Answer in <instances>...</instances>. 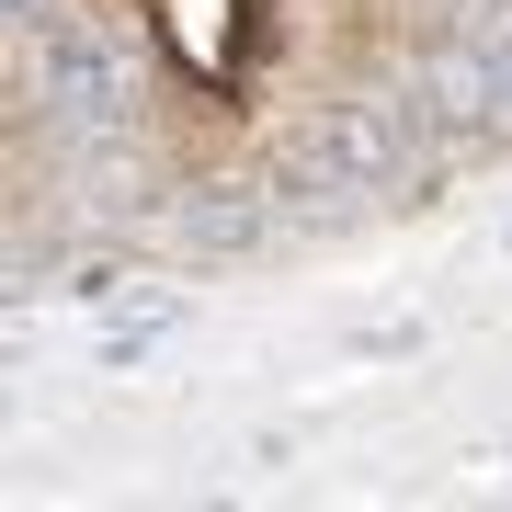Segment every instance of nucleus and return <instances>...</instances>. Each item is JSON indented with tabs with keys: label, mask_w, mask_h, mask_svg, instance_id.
Returning <instances> with one entry per match:
<instances>
[{
	"label": "nucleus",
	"mask_w": 512,
	"mask_h": 512,
	"mask_svg": "<svg viewBox=\"0 0 512 512\" xmlns=\"http://www.w3.org/2000/svg\"><path fill=\"white\" fill-rule=\"evenodd\" d=\"M160 228H171V251H183V262H239V251H262V239H274V194L194 183L183 205H160Z\"/></svg>",
	"instance_id": "1"
}]
</instances>
